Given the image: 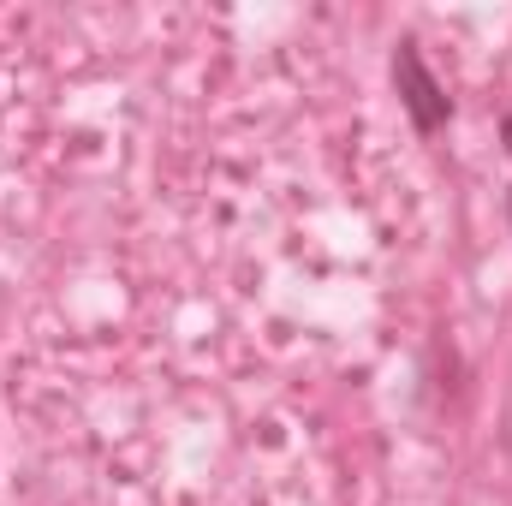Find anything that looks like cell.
I'll return each instance as SVG.
<instances>
[{"label":"cell","mask_w":512,"mask_h":506,"mask_svg":"<svg viewBox=\"0 0 512 506\" xmlns=\"http://www.w3.org/2000/svg\"><path fill=\"white\" fill-rule=\"evenodd\" d=\"M393 90H399V102H405V114H411V126L423 131V137H435V131L453 120V96H447V84L429 72V60H423V48L405 36L399 48H393Z\"/></svg>","instance_id":"obj_1"},{"label":"cell","mask_w":512,"mask_h":506,"mask_svg":"<svg viewBox=\"0 0 512 506\" xmlns=\"http://www.w3.org/2000/svg\"><path fill=\"white\" fill-rule=\"evenodd\" d=\"M501 143H507V149H512V114H507V120H501Z\"/></svg>","instance_id":"obj_2"},{"label":"cell","mask_w":512,"mask_h":506,"mask_svg":"<svg viewBox=\"0 0 512 506\" xmlns=\"http://www.w3.org/2000/svg\"><path fill=\"white\" fill-rule=\"evenodd\" d=\"M507 221H512V197H507Z\"/></svg>","instance_id":"obj_3"}]
</instances>
